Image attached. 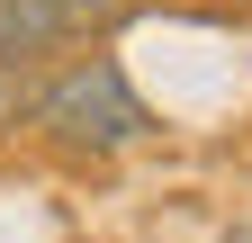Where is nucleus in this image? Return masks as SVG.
Masks as SVG:
<instances>
[{"mask_svg": "<svg viewBox=\"0 0 252 243\" xmlns=\"http://www.w3.org/2000/svg\"><path fill=\"white\" fill-rule=\"evenodd\" d=\"M36 126L63 144V153H117V144H144L153 135V108L135 99L117 54H81L36 90Z\"/></svg>", "mask_w": 252, "mask_h": 243, "instance_id": "1", "label": "nucleus"}, {"mask_svg": "<svg viewBox=\"0 0 252 243\" xmlns=\"http://www.w3.org/2000/svg\"><path fill=\"white\" fill-rule=\"evenodd\" d=\"M135 0H0V63H36L54 45H81L117 27Z\"/></svg>", "mask_w": 252, "mask_h": 243, "instance_id": "2", "label": "nucleus"}, {"mask_svg": "<svg viewBox=\"0 0 252 243\" xmlns=\"http://www.w3.org/2000/svg\"><path fill=\"white\" fill-rule=\"evenodd\" d=\"M225 243H252V234H225Z\"/></svg>", "mask_w": 252, "mask_h": 243, "instance_id": "3", "label": "nucleus"}]
</instances>
